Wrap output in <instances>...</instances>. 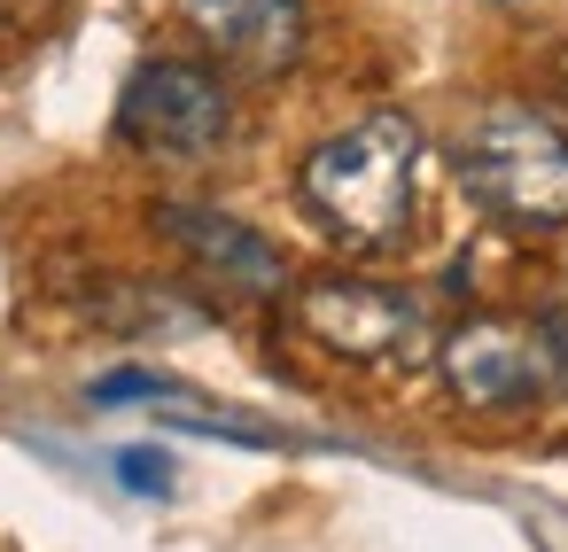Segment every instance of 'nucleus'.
Listing matches in <instances>:
<instances>
[{"label":"nucleus","instance_id":"obj_9","mask_svg":"<svg viewBox=\"0 0 568 552\" xmlns=\"http://www.w3.org/2000/svg\"><path fill=\"white\" fill-rule=\"evenodd\" d=\"M125 397H180V389L164 374H149V366H118V374L94 381V405H125Z\"/></svg>","mask_w":568,"mask_h":552},{"label":"nucleus","instance_id":"obj_7","mask_svg":"<svg viewBox=\"0 0 568 552\" xmlns=\"http://www.w3.org/2000/svg\"><path fill=\"white\" fill-rule=\"evenodd\" d=\"M187 17L219 55L250 71H281L304 48V0H187Z\"/></svg>","mask_w":568,"mask_h":552},{"label":"nucleus","instance_id":"obj_1","mask_svg":"<svg viewBox=\"0 0 568 552\" xmlns=\"http://www.w3.org/2000/svg\"><path fill=\"white\" fill-rule=\"evenodd\" d=\"M296 195L343 249H397L420 203V125L405 110H374L327 133L296 164Z\"/></svg>","mask_w":568,"mask_h":552},{"label":"nucleus","instance_id":"obj_8","mask_svg":"<svg viewBox=\"0 0 568 552\" xmlns=\"http://www.w3.org/2000/svg\"><path fill=\"white\" fill-rule=\"evenodd\" d=\"M110 467H118V482H125V490H141V498H172V459H164V451H149V443H125Z\"/></svg>","mask_w":568,"mask_h":552},{"label":"nucleus","instance_id":"obj_3","mask_svg":"<svg viewBox=\"0 0 568 552\" xmlns=\"http://www.w3.org/2000/svg\"><path fill=\"white\" fill-rule=\"evenodd\" d=\"M234 133V94L211 63L195 55H156L125 79L118 102V141L141 149L149 164H211Z\"/></svg>","mask_w":568,"mask_h":552},{"label":"nucleus","instance_id":"obj_6","mask_svg":"<svg viewBox=\"0 0 568 552\" xmlns=\"http://www.w3.org/2000/svg\"><path fill=\"white\" fill-rule=\"evenodd\" d=\"M149 218H156V234L195 265V280H211V288H226V296H257V304L288 296V257H281V242H265L257 226H242V218H226V211H203V203H156Z\"/></svg>","mask_w":568,"mask_h":552},{"label":"nucleus","instance_id":"obj_5","mask_svg":"<svg viewBox=\"0 0 568 552\" xmlns=\"http://www.w3.org/2000/svg\"><path fill=\"white\" fill-rule=\"evenodd\" d=\"M296 327H304L320 350L351 358V366H397V358H413V350L428 343V319H420V304H413L405 288H389V280H351V273L304 280V288H296Z\"/></svg>","mask_w":568,"mask_h":552},{"label":"nucleus","instance_id":"obj_4","mask_svg":"<svg viewBox=\"0 0 568 552\" xmlns=\"http://www.w3.org/2000/svg\"><path fill=\"white\" fill-rule=\"evenodd\" d=\"M436 366H444V389L467 405V412H521L537 397L560 389V350L545 335V319H459L444 343H436Z\"/></svg>","mask_w":568,"mask_h":552},{"label":"nucleus","instance_id":"obj_2","mask_svg":"<svg viewBox=\"0 0 568 552\" xmlns=\"http://www.w3.org/2000/svg\"><path fill=\"white\" fill-rule=\"evenodd\" d=\"M452 172L475 195V211L498 218L506 234L568 226V133L529 102H490L452 141Z\"/></svg>","mask_w":568,"mask_h":552}]
</instances>
